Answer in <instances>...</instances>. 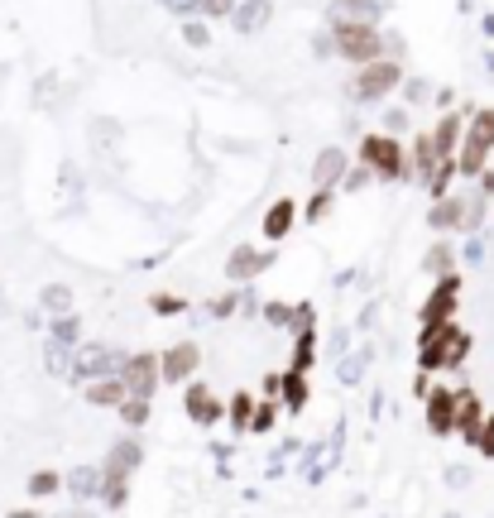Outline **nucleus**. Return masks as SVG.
I'll list each match as a JSON object with an SVG mask.
<instances>
[{"instance_id":"f257e3e1","label":"nucleus","mask_w":494,"mask_h":518,"mask_svg":"<svg viewBox=\"0 0 494 518\" xmlns=\"http://www.w3.org/2000/svg\"><path fill=\"white\" fill-rule=\"evenodd\" d=\"M470 350V336L456 322H427L418 332V370L437 374V370H456Z\"/></svg>"},{"instance_id":"f03ea898","label":"nucleus","mask_w":494,"mask_h":518,"mask_svg":"<svg viewBox=\"0 0 494 518\" xmlns=\"http://www.w3.org/2000/svg\"><path fill=\"white\" fill-rule=\"evenodd\" d=\"M326 29H332V39H336V58H346V63L360 67V63H374V58H384V29H380V25L332 15V20H326Z\"/></svg>"},{"instance_id":"7ed1b4c3","label":"nucleus","mask_w":494,"mask_h":518,"mask_svg":"<svg viewBox=\"0 0 494 518\" xmlns=\"http://www.w3.org/2000/svg\"><path fill=\"white\" fill-rule=\"evenodd\" d=\"M360 163L384 183H408V149L398 145V135H360Z\"/></svg>"},{"instance_id":"20e7f679","label":"nucleus","mask_w":494,"mask_h":518,"mask_svg":"<svg viewBox=\"0 0 494 518\" xmlns=\"http://www.w3.org/2000/svg\"><path fill=\"white\" fill-rule=\"evenodd\" d=\"M398 82H404V63H394V58L360 63L356 77H350V101L356 106H380L389 91H398Z\"/></svg>"},{"instance_id":"39448f33","label":"nucleus","mask_w":494,"mask_h":518,"mask_svg":"<svg viewBox=\"0 0 494 518\" xmlns=\"http://www.w3.org/2000/svg\"><path fill=\"white\" fill-rule=\"evenodd\" d=\"M121 356L125 350H111V346H101V341H87V346H73V370H67V380H101V374H115L121 370Z\"/></svg>"},{"instance_id":"423d86ee","label":"nucleus","mask_w":494,"mask_h":518,"mask_svg":"<svg viewBox=\"0 0 494 518\" xmlns=\"http://www.w3.org/2000/svg\"><path fill=\"white\" fill-rule=\"evenodd\" d=\"M115 374L125 380V394H135V398H154V388L163 384L159 356H149V350H139V356H121V370Z\"/></svg>"},{"instance_id":"0eeeda50","label":"nucleus","mask_w":494,"mask_h":518,"mask_svg":"<svg viewBox=\"0 0 494 518\" xmlns=\"http://www.w3.org/2000/svg\"><path fill=\"white\" fill-rule=\"evenodd\" d=\"M197 370H202V346H197V341H178V346H169L159 356L163 384H187Z\"/></svg>"},{"instance_id":"6e6552de","label":"nucleus","mask_w":494,"mask_h":518,"mask_svg":"<svg viewBox=\"0 0 494 518\" xmlns=\"http://www.w3.org/2000/svg\"><path fill=\"white\" fill-rule=\"evenodd\" d=\"M456 302H461V279H456V269H451V274H437V284H432L427 302H422V312H418L422 326H427V322H451Z\"/></svg>"},{"instance_id":"1a4fd4ad","label":"nucleus","mask_w":494,"mask_h":518,"mask_svg":"<svg viewBox=\"0 0 494 518\" xmlns=\"http://www.w3.org/2000/svg\"><path fill=\"white\" fill-rule=\"evenodd\" d=\"M183 413L192 418L197 428H216V422L226 418V404H221L216 388H207V384H187V388H183Z\"/></svg>"},{"instance_id":"9d476101","label":"nucleus","mask_w":494,"mask_h":518,"mask_svg":"<svg viewBox=\"0 0 494 518\" xmlns=\"http://www.w3.org/2000/svg\"><path fill=\"white\" fill-rule=\"evenodd\" d=\"M269 264H274V250H255L250 240H240L231 250V259H226V279L231 284H255Z\"/></svg>"},{"instance_id":"9b49d317","label":"nucleus","mask_w":494,"mask_h":518,"mask_svg":"<svg viewBox=\"0 0 494 518\" xmlns=\"http://www.w3.org/2000/svg\"><path fill=\"white\" fill-rule=\"evenodd\" d=\"M422 413H427V428L446 437V432H456V388H427V398H422Z\"/></svg>"},{"instance_id":"f8f14e48","label":"nucleus","mask_w":494,"mask_h":518,"mask_svg":"<svg viewBox=\"0 0 494 518\" xmlns=\"http://www.w3.org/2000/svg\"><path fill=\"white\" fill-rule=\"evenodd\" d=\"M145 466V442L135 437V432H125V437H115L111 446H106V461L101 470H115V475H130V470Z\"/></svg>"},{"instance_id":"ddd939ff","label":"nucleus","mask_w":494,"mask_h":518,"mask_svg":"<svg viewBox=\"0 0 494 518\" xmlns=\"http://www.w3.org/2000/svg\"><path fill=\"white\" fill-rule=\"evenodd\" d=\"M461 135H466V115L456 111H442V121L427 130V139H432V149H437V159H456V149H461Z\"/></svg>"},{"instance_id":"4468645a","label":"nucleus","mask_w":494,"mask_h":518,"mask_svg":"<svg viewBox=\"0 0 494 518\" xmlns=\"http://www.w3.org/2000/svg\"><path fill=\"white\" fill-rule=\"evenodd\" d=\"M269 20H274V0H235V10H231V25H235V34H260V29H269Z\"/></svg>"},{"instance_id":"2eb2a0df","label":"nucleus","mask_w":494,"mask_h":518,"mask_svg":"<svg viewBox=\"0 0 494 518\" xmlns=\"http://www.w3.org/2000/svg\"><path fill=\"white\" fill-rule=\"evenodd\" d=\"M293 226H298V202H293V197H278V202L264 211L260 235H264V240H288Z\"/></svg>"},{"instance_id":"dca6fc26","label":"nucleus","mask_w":494,"mask_h":518,"mask_svg":"<svg viewBox=\"0 0 494 518\" xmlns=\"http://www.w3.org/2000/svg\"><path fill=\"white\" fill-rule=\"evenodd\" d=\"M346 169H350V159L341 154V145H326L322 154H317V163H312V183L317 187H341Z\"/></svg>"},{"instance_id":"f3484780","label":"nucleus","mask_w":494,"mask_h":518,"mask_svg":"<svg viewBox=\"0 0 494 518\" xmlns=\"http://www.w3.org/2000/svg\"><path fill=\"white\" fill-rule=\"evenodd\" d=\"M437 163H442V159H437V149H432L427 130H422V135H413V149H408V183H427Z\"/></svg>"},{"instance_id":"a211bd4d","label":"nucleus","mask_w":494,"mask_h":518,"mask_svg":"<svg viewBox=\"0 0 494 518\" xmlns=\"http://www.w3.org/2000/svg\"><path fill=\"white\" fill-rule=\"evenodd\" d=\"M480 422H485V408H480V398L470 394V388H456V432H461L466 442H475Z\"/></svg>"},{"instance_id":"6ab92c4d","label":"nucleus","mask_w":494,"mask_h":518,"mask_svg":"<svg viewBox=\"0 0 494 518\" xmlns=\"http://www.w3.org/2000/svg\"><path fill=\"white\" fill-rule=\"evenodd\" d=\"M427 226L432 231H461V192H446V197H432L427 207Z\"/></svg>"},{"instance_id":"aec40b11","label":"nucleus","mask_w":494,"mask_h":518,"mask_svg":"<svg viewBox=\"0 0 494 518\" xmlns=\"http://www.w3.org/2000/svg\"><path fill=\"white\" fill-rule=\"evenodd\" d=\"M82 398H87L91 408H115V404L125 398V380H121V374H101V380H87V394H82Z\"/></svg>"},{"instance_id":"412c9836","label":"nucleus","mask_w":494,"mask_h":518,"mask_svg":"<svg viewBox=\"0 0 494 518\" xmlns=\"http://www.w3.org/2000/svg\"><path fill=\"white\" fill-rule=\"evenodd\" d=\"M63 485L73 499H97V490H101V466H73L63 475Z\"/></svg>"},{"instance_id":"4be33fe9","label":"nucleus","mask_w":494,"mask_h":518,"mask_svg":"<svg viewBox=\"0 0 494 518\" xmlns=\"http://www.w3.org/2000/svg\"><path fill=\"white\" fill-rule=\"evenodd\" d=\"M278 404H284L288 413H302V408H308V380H302V370L278 374Z\"/></svg>"},{"instance_id":"5701e85b","label":"nucleus","mask_w":494,"mask_h":518,"mask_svg":"<svg viewBox=\"0 0 494 518\" xmlns=\"http://www.w3.org/2000/svg\"><path fill=\"white\" fill-rule=\"evenodd\" d=\"M370 360H374V346L365 341V346H356L346 360H336V380H341V384H360L365 370H370Z\"/></svg>"},{"instance_id":"b1692460","label":"nucleus","mask_w":494,"mask_h":518,"mask_svg":"<svg viewBox=\"0 0 494 518\" xmlns=\"http://www.w3.org/2000/svg\"><path fill=\"white\" fill-rule=\"evenodd\" d=\"M97 499L106 504V509H125V504H130V475L101 470V490H97Z\"/></svg>"},{"instance_id":"393cba45","label":"nucleus","mask_w":494,"mask_h":518,"mask_svg":"<svg viewBox=\"0 0 494 518\" xmlns=\"http://www.w3.org/2000/svg\"><path fill=\"white\" fill-rule=\"evenodd\" d=\"M115 413H121V422H125V432H139L149 422V413H154V408H149V398H135V394H125L121 404H115Z\"/></svg>"},{"instance_id":"a878e982","label":"nucleus","mask_w":494,"mask_h":518,"mask_svg":"<svg viewBox=\"0 0 494 518\" xmlns=\"http://www.w3.org/2000/svg\"><path fill=\"white\" fill-rule=\"evenodd\" d=\"M485 202H490L485 192H461V231L466 235L480 231V221H485Z\"/></svg>"},{"instance_id":"bb28decb","label":"nucleus","mask_w":494,"mask_h":518,"mask_svg":"<svg viewBox=\"0 0 494 518\" xmlns=\"http://www.w3.org/2000/svg\"><path fill=\"white\" fill-rule=\"evenodd\" d=\"M298 341H293V360H288V370H302L308 374L312 370V360H317V332H293Z\"/></svg>"},{"instance_id":"cd10ccee","label":"nucleus","mask_w":494,"mask_h":518,"mask_svg":"<svg viewBox=\"0 0 494 518\" xmlns=\"http://www.w3.org/2000/svg\"><path fill=\"white\" fill-rule=\"evenodd\" d=\"M451 264H456V250H451V240H437L427 255H422V269H427L432 279H437V274H451Z\"/></svg>"},{"instance_id":"c85d7f7f","label":"nucleus","mask_w":494,"mask_h":518,"mask_svg":"<svg viewBox=\"0 0 494 518\" xmlns=\"http://www.w3.org/2000/svg\"><path fill=\"white\" fill-rule=\"evenodd\" d=\"M49 336H53V341H63V346H77V341H82V317L58 312L53 322H49Z\"/></svg>"},{"instance_id":"c756f323","label":"nucleus","mask_w":494,"mask_h":518,"mask_svg":"<svg viewBox=\"0 0 494 518\" xmlns=\"http://www.w3.org/2000/svg\"><path fill=\"white\" fill-rule=\"evenodd\" d=\"M278 408H284V404L264 394V404H255V413H250V432H260V437H264V432H274V422H278Z\"/></svg>"},{"instance_id":"7c9ffc66","label":"nucleus","mask_w":494,"mask_h":518,"mask_svg":"<svg viewBox=\"0 0 494 518\" xmlns=\"http://www.w3.org/2000/svg\"><path fill=\"white\" fill-rule=\"evenodd\" d=\"M39 302H43V312H73V288H67V284H49V288H43L39 293Z\"/></svg>"},{"instance_id":"2f4dec72","label":"nucleus","mask_w":494,"mask_h":518,"mask_svg":"<svg viewBox=\"0 0 494 518\" xmlns=\"http://www.w3.org/2000/svg\"><path fill=\"white\" fill-rule=\"evenodd\" d=\"M398 91H404V106H408V111H413V106H422V101H432V82H427V77H408V73H404Z\"/></svg>"},{"instance_id":"473e14b6","label":"nucleus","mask_w":494,"mask_h":518,"mask_svg":"<svg viewBox=\"0 0 494 518\" xmlns=\"http://www.w3.org/2000/svg\"><path fill=\"white\" fill-rule=\"evenodd\" d=\"M226 413H231V428L235 432H250V413H255V394H235L231 404H226Z\"/></svg>"},{"instance_id":"72a5a7b5","label":"nucleus","mask_w":494,"mask_h":518,"mask_svg":"<svg viewBox=\"0 0 494 518\" xmlns=\"http://www.w3.org/2000/svg\"><path fill=\"white\" fill-rule=\"evenodd\" d=\"M332 202H336V187H317V192H312V202H308V211H302V216H308L312 226H317V221H326V216H332Z\"/></svg>"},{"instance_id":"f704fd0d","label":"nucleus","mask_w":494,"mask_h":518,"mask_svg":"<svg viewBox=\"0 0 494 518\" xmlns=\"http://www.w3.org/2000/svg\"><path fill=\"white\" fill-rule=\"evenodd\" d=\"M63 490V475H58V470H34L29 475V494L34 499H49V494H58Z\"/></svg>"},{"instance_id":"c9c22d12","label":"nucleus","mask_w":494,"mask_h":518,"mask_svg":"<svg viewBox=\"0 0 494 518\" xmlns=\"http://www.w3.org/2000/svg\"><path fill=\"white\" fill-rule=\"evenodd\" d=\"M235 308H240V298H235V293H221V298H207L202 302L207 322H226V317H235Z\"/></svg>"},{"instance_id":"e433bc0d","label":"nucleus","mask_w":494,"mask_h":518,"mask_svg":"<svg viewBox=\"0 0 494 518\" xmlns=\"http://www.w3.org/2000/svg\"><path fill=\"white\" fill-rule=\"evenodd\" d=\"M183 39L192 43V49H211V29H207L197 15H187V20H183Z\"/></svg>"},{"instance_id":"4c0bfd02","label":"nucleus","mask_w":494,"mask_h":518,"mask_svg":"<svg viewBox=\"0 0 494 518\" xmlns=\"http://www.w3.org/2000/svg\"><path fill=\"white\" fill-rule=\"evenodd\" d=\"M264 322L269 326H288V332H293V302H264Z\"/></svg>"},{"instance_id":"58836bf2","label":"nucleus","mask_w":494,"mask_h":518,"mask_svg":"<svg viewBox=\"0 0 494 518\" xmlns=\"http://www.w3.org/2000/svg\"><path fill=\"white\" fill-rule=\"evenodd\" d=\"M370 178H374V173L365 169V163H356V169H346V178H341V192H365Z\"/></svg>"},{"instance_id":"ea45409f","label":"nucleus","mask_w":494,"mask_h":518,"mask_svg":"<svg viewBox=\"0 0 494 518\" xmlns=\"http://www.w3.org/2000/svg\"><path fill=\"white\" fill-rule=\"evenodd\" d=\"M235 0H197V15L202 20H231Z\"/></svg>"},{"instance_id":"a19ab883","label":"nucleus","mask_w":494,"mask_h":518,"mask_svg":"<svg viewBox=\"0 0 494 518\" xmlns=\"http://www.w3.org/2000/svg\"><path fill=\"white\" fill-rule=\"evenodd\" d=\"M408 121H413V115H408V106H394V111H384V135H404Z\"/></svg>"},{"instance_id":"79ce46f5","label":"nucleus","mask_w":494,"mask_h":518,"mask_svg":"<svg viewBox=\"0 0 494 518\" xmlns=\"http://www.w3.org/2000/svg\"><path fill=\"white\" fill-rule=\"evenodd\" d=\"M404 53H408V39H404V34H384V58L404 63Z\"/></svg>"},{"instance_id":"37998d69","label":"nucleus","mask_w":494,"mask_h":518,"mask_svg":"<svg viewBox=\"0 0 494 518\" xmlns=\"http://www.w3.org/2000/svg\"><path fill=\"white\" fill-rule=\"evenodd\" d=\"M312 53H317V58H336V39H332V29H317Z\"/></svg>"},{"instance_id":"c03bdc74","label":"nucleus","mask_w":494,"mask_h":518,"mask_svg":"<svg viewBox=\"0 0 494 518\" xmlns=\"http://www.w3.org/2000/svg\"><path fill=\"white\" fill-rule=\"evenodd\" d=\"M475 446H480V451H485L490 461H494V418H490V422H480V432H475Z\"/></svg>"},{"instance_id":"a18cd8bd","label":"nucleus","mask_w":494,"mask_h":518,"mask_svg":"<svg viewBox=\"0 0 494 518\" xmlns=\"http://www.w3.org/2000/svg\"><path fill=\"white\" fill-rule=\"evenodd\" d=\"M169 15H178V20H187V15H197V0H159Z\"/></svg>"},{"instance_id":"49530a36","label":"nucleus","mask_w":494,"mask_h":518,"mask_svg":"<svg viewBox=\"0 0 494 518\" xmlns=\"http://www.w3.org/2000/svg\"><path fill=\"white\" fill-rule=\"evenodd\" d=\"M470 480H475V475H470L466 466H446V485H451V490H466Z\"/></svg>"},{"instance_id":"de8ad7c7","label":"nucleus","mask_w":494,"mask_h":518,"mask_svg":"<svg viewBox=\"0 0 494 518\" xmlns=\"http://www.w3.org/2000/svg\"><path fill=\"white\" fill-rule=\"evenodd\" d=\"M154 312H183V298H173V293H154Z\"/></svg>"},{"instance_id":"09e8293b","label":"nucleus","mask_w":494,"mask_h":518,"mask_svg":"<svg viewBox=\"0 0 494 518\" xmlns=\"http://www.w3.org/2000/svg\"><path fill=\"white\" fill-rule=\"evenodd\" d=\"M374 317H380V302H365V312L356 317V326H360V332H365V326H370Z\"/></svg>"},{"instance_id":"8fccbe9b","label":"nucleus","mask_w":494,"mask_h":518,"mask_svg":"<svg viewBox=\"0 0 494 518\" xmlns=\"http://www.w3.org/2000/svg\"><path fill=\"white\" fill-rule=\"evenodd\" d=\"M466 259H470V264H480V259H485V245H480V235L466 245Z\"/></svg>"},{"instance_id":"3c124183","label":"nucleus","mask_w":494,"mask_h":518,"mask_svg":"<svg viewBox=\"0 0 494 518\" xmlns=\"http://www.w3.org/2000/svg\"><path fill=\"white\" fill-rule=\"evenodd\" d=\"M432 101H437L442 111H451V106H456V91H432Z\"/></svg>"},{"instance_id":"603ef678","label":"nucleus","mask_w":494,"mask_h":518,"mask_svg":"<svg viewBox=\"0 0 494 518\" xmlns=\"http://www.w3.org/2000/svg\"><path fill=\"white\" fill-rule=\"evenodd\" d=\"M350 346V332H346V326H341V332L332 336V350H336V356H341V350H346Z\"/></svg>"},{"instance_id":"864d4df0","label":"nucleus","mask_w":494,"mask_h":518,"mask_svg":"<svg viewBox=\"0 0 494 518\" xmlns=\"http://www.w3.org/2000/svg\"><path fill=\"white\" fill-rule=\"evenodd\" d=\"M58 518H97V514H87V509H67V514H58Z\"/></svg>"},{"instance_id":"5fc2aeb1","label":"nucleus","mask_w":494,"mask_h":518,"mask_svg":"<svg viewBox=\"0 0 494 518\" xmlns=\"http://www.w3.org/2000/svg\"><path fill=\"white\" fill-rule=\"evenodd\" d=\"M10 518H39V514H34V509H15V514H10Z\"/></svg>"},{"instance_id":"6e6d98bb","label":"nucleus","mask_w":494,"mask_h":518,"mask_svg":"<svg viewBox=\"0 0 494 518\" xmlns=\"http://www.w3.org/2000/svg\"><path fill=\"white\" fill-rule=\"evenodd\" d=\"M446 518H461V514H446Z\"/></svg>"},{"instance_id":"4d7b16f0","label":"nucleus","mask_w":494,"mask_h":518,"mask_svg":"<svg viewBox=\"0 0 494 518\" xmlns=\"http://www.w3.org/2000/svg\"><path fill=\"white\" fill-rule=\"evenodd\" d=\"M380 518H394V514H380Z\"/></svg>"}]
</instances>
